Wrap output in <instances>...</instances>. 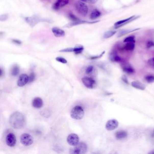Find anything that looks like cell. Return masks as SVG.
<instances>
[{
  "instance_id": "6da1fadb",
  "label": "cell",
  "mask_w": 154,
  "mask_h": 154,
  "mask_svg": "<svg viewBox=\"0 0 154 154\" xmlns=\"http://www.w3.org/2000/svg\"><path fill=\"white\" fill-rule=\"evenodd\" d=\"M9 123L14 129H21L25 126V119L24 116L21 113L16 112L10 117Z\"/></svg>"
},
{
  "instance_id": "7a4b0ae2",
  "label": "cell",
  "mask_w": 154,
  "mask_h": 154,
  "mask_svg": "<svg viewBox=\"0 0 154 154\" xmlns=\"http://www.w3.org/2000/svg\"><path fill=\"white\" fill-rule=\"evenodd\" d=\"M24 20L31 27H34L36 25L41 22H47L50 23V20L44 19L38 15H33L31 16L25 17Z\"/></svg>"
},
{
  "instance_id": "3957f363",
  "label": "cell",
  "mask_w": 154,
  "mask_h": 154,
  "mask_svg": "<svg viewBox=\"0 0 154 154\" xmlns=\"http://www.w3.org/2000/svg\"><path fill=\"white\" fill-rule=\"evenodd\" d=\"M85 114L83 108L80 106H76L72 109L71 112V116L75 120H80L82 119Z\"/></svg>"
},
{
  "instance_id": "277c9868",
  "label": "cell",
  "mask_w": 154,
  "mask_h": 154,
  "mask_svg": "<svg viewBox=\"0 0 154 154\" xmlns=\"http://www.w3.org/2000/svg\"><path fill=\"white\" fill-rule=\"evenodd\" d=\"M75 9L77 12L82 16H86L88 12V7L85 3L79 1L75 3Z\"/></svg>"
},
{
  "instance_id": "5b68a950",
  "label": "cell",
  "mask_w": 154,
  "mask_h": 154,
  "mask_svg": "<svg viewBox=\"0 0 154 154\" xmlns=\"http://www.w3.org/2000/svg\"><path fill=\"white\" fill-rule=\"evenodd\" d=\"M87 146L85 143L80 142L72 149L71 153L75 154H85L87 151Z\"/></svg>"
},
{
  "instance_id": "8992f818",
  "label": "cell",
  "mask_w": 154,
  "mask_h": 154,
  "mask_svg": "<svg viewBox=\"0 0 154 154\" xmlns=\"http://www.w3.org/2000/svg\"><path fill=\"white\" fill-rule=\"evenodd\" d=\"M20 142L25 146H29L33 144L34 142L33 138L30 135L24 133L20 136Z\"/></svg>"
},
{
  "instance_id": "52a82bcc",
  "label": "cell",
  "mask_w": 154,
  "mask_h": 154,
  "mask_svg": "<svg viewBox=\"0 0 154 154\" xmlns=\"http://www.w3.org/2000/svg\"><path fill=\"white\" fill-rule=\"evenodd\" d=\"M139 17H140V16H133L129 17V18H127V19H126L124 20L119 21L116 22L115 23L114 26L115 27L114 28L117 29L120 28V27L124 25L125 24H129V23L134 21V20H136L137 19H138Z\"/></svg>"
},
{
  "instance_id": "ba28073f",
  "label": "cell",
  "mask_w": 154,
  "mask_h": 154,
  "mask_svg": "<svg viewBox=\"0 0 154 154\" xmlns=\"http://www.w3.org/2000/svg\"><path fill=\"white\" fill-rule=\"evenodd\" d=\"M99 22V20L91 22V21H85V20H76V21H72V22H70L69 23H68L67 24H66L64 26V27H66V28H71V27H73V26L79 25V24H95V23H97V22Z\"/></svg>"
},
{
  "instance_id": "9c48e42d",
  "label": "cell",
  "mask_w": 154,
  "mask_h": 154,
  "mask_svg": "<svg viewBox=\"0 0 154 154\" xmlns=\"http://www.w3.org/2000/svg\"><path fill=\"white\" fill-rule=\"evenodd\" d=\"M81 81L85 86L89 89H93L95 85V81L94 79L88 77H83Z\"/></svg>"
},
{
  "instance_id": "30bf717a",
  "label": "cell",
  "mask_w": 154,
  "mask_h": 154,
  "mask_svg": "<svg viewBox=\"0 0 154 154\" xmlns=\"http://www.w3.org/2000/svg\"><path fill=\"white\" fill-rule=\"evenodd\" d=\"M79 141V136L76 134L72 133L67 137V142L71 146H75L78 144Z\"/></svg>"
},
{
  "instance_id": "8fae6325",
  "label": "cell",
  "mask_w": 154,
  "mask_h": 154,
  "mask_svg": "<svg viewBox=\"0 0 154 154\" xmlns=\"http://www.w3.org/2000/svg\"><path fill=\"white\" fill-rule=\"evenodd\" d=\"M119 122L116 119H111L107 122L105 127L107 130L113 131L118 127Z\"/></svg>"
},
{
  "instance_id": "7c38bea8",
  "label": "cell",
  "mask_w": 154,
  "mask_h": 154,
  "mask_svg": "<svg viewBox=\"0 0 154 154\" xmlns=\"http://www.w3.org/2000/svg\"><path fill=\"white\" fill-rule=\"evenodd\" d=\"M16 143V139L15 135L12 133H9L6 137V143L10 147L15 146Z\"/></svg>"
},
{
  "instance_id": "4fadbf2b",
  "label": "cell",
  "mask_w": 154,
  "mask_h": 154,
  "mask_svg": "<svg viewBox=\"0 0 154 154\" xmlns=\"http://www.w3.org/2000/svg\"><path fill=\"white\" fill-rule=\"evenodd\" d=\"M69 0H57L54 4L53 9L55 10H58L68 4Z\"/></svg>"
},
{
  "instance_id": "5bb4252c",
  "label": "cell",
  "mask_w": 154,
  "mask_h": 154,
  "mask_svg": "<svg viewBox=\"0 0 154 154\" xmlns=\"http://www.w3.org/2000/svg\"><path fill=\"white\" fill-rule=\"evenodd\" d=\"M28 81L29 76L26 74H23L20 75L17 82V85L19 87H22L28 83Z\"/></svg>"
},
{
  "instance_id": "9a60e30c",
  "label": "cell",
  "mask_w": 154,
  "mask_h": 154,
  "mask_svg": "<svg viewBox=\"0 0 154 154\" xmlns=\"http://www.w3.org/2000/svg\"><path fill=\"white\" fill-rule=\"evenodd\" d=\"M52 31L54 36L56 37H62L65 35V32L60 28L54 27L52 28Z\"/></svg>"
},
{
  "instance_id": "2e32d148",
  "label": "cell",
  "mask_w": 154,
  "mask_h": 154,
  "mask_svg": "<svg viewBox=\"0 0 154 154\" xmlns=\"http://www.w3.org/2000/svg\"><path fill=\"white\" fill-rule=\"evenodd\" d=\"M43 105V102L42 99L39 97H36L34 99L32 102L33 106L37 109H39L42 107Z\"/></svg>"
},
{
  "instance_id": "e0dca14e",
  "label": "cell",
  "mask_w": 154,
  "mask_h": 154,
  "mask_svg": "<svg viewBox=\"0 0 154 154\" xmlns=\"http://www.w3.org/2000/svg\"><path fill=\"white\" fill-rule=\"evenodd\" d=\"M132 85L133 87L136 89H138L143 91L146 89V86L139 81H133L132 83Z\"/></svg>"
},
{
  "instance_id": "ac0fdd59",
  "label": "cell",
  "mask_w": 154,
  "mask_h": 154,
  "mask_svg": "<svg viewBox=\"0 0 154 154\" xmlns=\"http://www.w3.org/2000/svg\"><path fill=\"white\" fill-rule=\"evenodd\" d=\"M127 136V134L126 133V132H125L124 131H119L116 132L115 136L117 139H122L125 138V137H126Z\"/></svg>"
},
{
  "instance_id": "d6986e66",
  "label": "cell",
  "mask_w": 154,
  "mask_h": 154,
  "mask_svg": "<svg viewBox=\"0 0 154 154\" xmlns=\"http://www.w3.org/2000/svg\"><path fill=\"white\" fill-rule=\"evenodd\" d=\"M101 16V13L99 10L97 9H94L91 14L90 18L92 20H95L97 18H99Z\"/></svg>"
},
{
  "instance_id": "ffe728a7",
  "label": "cell",
  "mask_w": 154,
  "mask_h": 154,
  "mask_svg": "<svg viewBox=\"0 0 154 154\" xmlns=\"http://www.w3.org/2000/svg\"><path fill=\"white\" fill-rule=\"evenodd\" d=\"M109 58L112 61L116 62H119L121 61V60L120 57L115 52L111 53L109 55Z\"/></svg>"
},
{
  "instance_id": "44dd1931",
  "label": "cell",
  "mask_w": 154,
  "mask_h": 154,
  "mask_svg": "<svg viewBox=\"0 0 154 154\" xmlns=\"http://www.w3.org/2000/svg\"><path fill=\"white\" fill-rule=\"evenodd\" d=\"M140 29H133V30H121L119 32V34H118V37H120L123 36L124 35L126 34L131 33L132 32L136 31L137 30H140Z\"/></svg>"
},
{
  "instance_id": "7402d4cb",
  "label": "cell",
  "mask_w": 154,
  "mask_h": 154,
  "mask_svg": "<svg viewBox=\"0 0 154 154\" xmlns=\"http://www.w3.org/2000/svg\"><path fill=\"white\" fill-rule=\"evenodd\" d=\"M116 31H114V30L108 31L105 32V34L103 36V38L104 39H108V38H110L113 36L116 33Z\"/></svg>"
},
{
  "instance_id": "603a6c76",
  "label": "cell",
  "mask_w": 154,
  "mask_h": 154,
  "mask_svg": "<svg viewBox=\"0 0 154 154\" xmlns=\"http://www.w3.org/2000/svg\"><path fill=\"white\" fill-rule=\"evenodd\" d=\"M20 71V68L18 65H15L12 67L11 70V74L13 76H16L18 75Z\"/></svg>"
},
{
  "instance_id": "cb8c5ba5",
  "label": "cell",
  "mask_w": 154,
  "mask_h": 154,
  "mask_svg": "<svg viewBox=\"0 0 154 154\" xmlns=\"http://www.w3.org/2000/svg\"><path fill=\"white\" fill-rule=\"evenodd\" d=\"M84 49V47L83 46L78 45L76 46L75 47H74V53H75V54H78L81 53L83 52Z\"/></svg>"
},
{
  "instance_id": "d4e9b609",
  "label": "cell",
  "mask_w": 154,
  "mask_h": 154,
  "mask_svg": "<svg viewBox=\"0 0 154 154\" xmlns=\"http://www.w3.org/2000/svg\"><path fill=\"white\" fill-rule=\"evenodd\" d=\"M135 43H127L125 45L124 48L126 50L128 51H132L134 49Z\"/></svg>"
},
{
  "instance_id": "484cf974",
  "label": "cell",
  "mask_w": 154,
  "mask_h": 154,
  "mask_svg": "<svg viewBox=\"0 0 154 154\" xmlns=\"http://www.w3.org/2000/svg\"><path fill=\"white\" fill-rule=\"evenodd\" d=\"M124 42L127 43H135V38L134 36H130L126 37L124 40Z\"/></svg>"
},
{
  "instance_id": "4316f807",
  "label": "cell",
  "mask_w": 154,
  "mask_h": 154,
  "mask_svg": "<svg viewBox=\"0 0 154 154\" xmlns=\"http://www.w3.org/2000/svg\"><path fill=\"white\" fill-rule=\"evenodd\" d=\"M123 71L125 72L128 74H132L134 72V70L131 67H125L123 68Z\"/></svg>"
},
{
  "instance_id": "83f0119b",
  "label": "cell",
  "mask_w": 154,
  "mask_h": 154,
  "mask_svg": "<svg viewBox=\"0 0 154 154\" xmlns=\"http://www.w3.org/2000/svg\"><path fill=\"white\" fill-rule=\"evenodd\" d=\"M35 78V74L34 72H32L30 74V76H29V81L28 83H31L34 81Z\"/></svg>"
},
{
  "instance_id": "f1b7e54d",
  "label": "cell",
  "mask_w": 154,
  "mask_h": 154,
  "mask_svg": "<svg viewBox=\"0 0 154 154\" xmlns=\"http://www.w3.org/2000/svg\"><path fill=\"white\" fill-rule=\"evenodd\" d=\"M60 52H64V53H70V52H74V47H68L66 49H63L60 51Z\"/></svg>"
},
{
  "instance_id": "f546056e",
  "label": "cell",
  "mask_w": 154,
  "mask_h": 154,
  "mask_svg": "<svg viewBox=\"0 0 154 154\" xmlns=\"http://www.w3.org/2000/svg\"><path fill=\"white\" fill-rule=\"evenodd\" d=\"M145 79L148 83H152L154 82V76L153 75H147Z\"/></svg>"
},
{
  "instance_id": "4dcf8cb0",
  "label": "cell",
  "mask_w": 154,
  "mask_h": 154,
  "mask_svg": "<svg viewBox=\"0 0 154 154\" xmlns=\"http://www.w3.org/2000/svg\"><path fill=\"white\" fill-rule=\"evenodd\" d=\"M94 67L92 66H89L85 70V72L87 74H90L93 71Z\"/></svg>"
},
{
  "instance_id": "1f68e13d",
  "label": "cell",
  "mask_w": 154,
  "mask_h": 154,
  "mask_svg": "<svg viewBox=\"0 0 154 154\" xmlns=\"http://www.w3.org/2000/svg\"><path fill=\"white\" fill-rule=\"evenodd\" d=\"M56 61H59L60 62L63 63V64H66L67 62V60L65 58L62 57H57L56 58Z\"/></svg>"
},
{
  "instance_id": "d6a6232c",
  "label": "cell",
  "mask_w": 154,
  "mask_h": 154,
  "mask_svg": "<svg viewBox=\"0 0 154 154\" xmlns=\"http://www.w3.org/2000/svg\"><path fill=\"white\" fill-rule=\"evenodd\" d=\"M8 17L9 16L8 14H3L0 16V20L1 21H5L8 19Z\"/></svg>"
},
{
  "instance_id": "836d02e7",
  "label": "cell",
  "mask_w": 154,
  "mask_h": 154,
  "mask_svg": "<svg viewBox=\"0 0 154 154\" xmlns=\"http://www.w3.org/2000/svg\"><path fill=\"white\" fill-rule=\"evenodd\" d=\"M146 47L148 48L154 47V42L152 41H149L146 43Z\"/></svg>"
},
{
  "instance_id": "e575fe53",
  "label": "cell",
  "mask_w": 154,
  "mask_h": 154,
  "mask_svg": "<svg viewBox=\"0 0 154 154\" xmlns=\"http://www.w3.org/2000/svg\"><path fill=\"white\" fill-rule=\"evenodd\" d=\"M69 17L71 19V20H72V21H76V20H80L79 19L77 18V17H76L75 15H74L73 14H69Z\"/></svg>"
},
{
  "instance_id": "d590c367",
  "label": "cell",
  "mask_w": 154,
  "mask_h": 154,
  "mask_svg": "<svg viewBox=\"0 0 154 154\" xmlns=\"http://www.w3.org/2000/svg\"><path fill=\"white\" fill-rule=\"evenodd\" d=\"M81 1L83 2H87L91 4H95L98 1V0H81Z\"/></svg>"
},
{
  "instance_id": "8d00e7d4",
  "label": "cell",
  "mask_w": 154,
  "mask_h": 154,
  "mask_svg": "<svg viewBox=\"0 0 154 154\" xmlns=\"http://www.w3.org/2000/svg\"><path fill=\"white\" fill-rule=\"evenodd\" d=\"M105 51L103 52V53L102 54H101L100 55H99V56H94V57H92L91 58V59H98V58H99L101 57H102L103 56V55L105 54Z\"/></svg>"
},
{
  "instance_id": "74e56055",
  "label": "cell",
  "mask_w": 154,
  "mask_h": 154,
  "mask_svg": "<svg viewBox=\"0 0 154 154\" xmlns=\"http://www.w3.org/2000/svg\"><path fill=\"white\" fill-rule=\"evenodd\" d=\"M12 42L14 44H16L17 45H20L22 44V42L20 40L13 39V40H12Z\"/></svg>"
},
{
  "instance_id": "f35d334b",
  "label": "cell",
  "mask_w": 154,
  "mask_h": 154,
  "mask_svg": "<svg viewBox=\"0 0 154 154\" xmlns=\"http://www.w3.org/2000/svg\"><path fill=\"white\" fill-rule=\"evenodd\" d=\"M148 63L150 65L154 67V57L151 58L148 61Z\"/></svg>"
},
{
  "instance_id": "ab89813d",
  "label": "cell",
  "mask_w": 154,
  "mask_h": 154,
  "mask_svg": "<svg viewBox=\"0 0 154 154\" xmlns=\"http://www.w3.org/2000/svg\"><path fill=\"white\" fill-rule=\"evenodd\" d=\"M122 79L123 81L125 83H126L127 84H129V81L127 78V77L125 75H123V76L122 77Z\"/></svg>"
},
{
  "instance_id": "60d3db41",
  "label": "cell",
  "mask_w": 154,
  "mask_h": 154,
  "mask_svg": "<svg viewBox=\"0 0 154 154\" xmlns=\"http://www.w3.org/2000/svg\"><path fill=\"white\" fill-rule=\"evenodd\" d=\"M148 154H154V150H151V151H150V152H149V153Z\"/></svg>"
},
{
  "instance_id": "b9f144b4",
  "label": "cell",
  "mask_w": 154,
  "mask_h": 154,
  "mask_svg": "<svg viewBox=\"0 0 154 154\" xmlns=\"http://www.w3.org/2000/svg\"></svg>"
}]
</instances>
